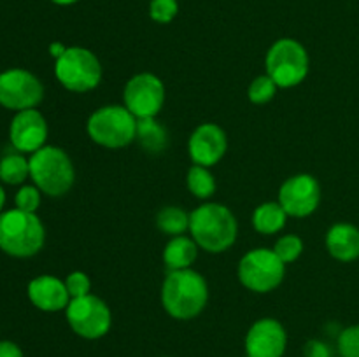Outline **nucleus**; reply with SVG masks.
<instances>
[{"instance_id": "1", "label": "nucleus", "mask_w": 359, "mask_h": 357, "mask_svg": "<svg viewBox=\"0 0 359 357\" xmlns=\"http://www.w3.org/2000/svg\"><path fill=\"white\" fill-rule=\"evenodd\" d=\"M161 307L177 321L196 318L209 303V284L196 270L168 272L161 284Z\"/></svg>"}, {"instance_id": "2", "label": "nucleus", "mask_w": 359, "mask_h": 357, "mask_svg": "<svg viewBox=\"0 0 359 357\" xmlns=\"http://www.w3.org/2000/svg\"><path fill=\"white\" fill-rule=\"evenodd\" d=\"M189 234L202 251L221 254L237 240V217L223 203H202L189 214Z\"/></svg>"}, {"instance_id": "3", "label": "nucleus", "mask_w": 359, "mask_h": 357, "mask_svg": "<svg viewBox=\"0 0 359 357\" xmlns=\"http://www.w3.org/2000/svg\"><path fill=\"white\" fill-rule=\"evenodd\" d=\"M46 227L37 214L11 209L0 214V251L11 258L27 259L44 247Z\"/></svg>"}, {"instance_id": "4", "label": "nucleus", "mask_w": 359, "mask_h": 357, "mask_svg": "<svg viewBox=\"0 0 359 357\" xmlns=\"http://www.w3.org/2000/svg\"><path fill=\"white\" fill-rule=\"evenodd\" d=\"M30 178L42 195L60 198L72 189L76 168L69 154L56 146H44L30 154Z\"/></svg>"}, {"instance_id": "5", "label": "nucleus", "mask_w": 359, "mask_h": 357, "mask_svg": "<svg viewBox=\"0 0 359 357\" xmlns=\"http://www.w3.org/2000/svg\"><path fill=\"white\" fill-rule=\"evenodd\" d=\"M139 119L125 105H104L88 118L86 132L91 142L105 149H123L137 139Z\"/></svg>"}, {"instance_id": "6", "label": "nucleus", "mask_w": 359, "mask_h": 357, "mask_svg": "<svg viewBox=\"0 0 359 357\" xmlns=\"http://www.w3.org/2000/svg\"><path fill=\"white\" fill-rule=\"evenodd\" d=\"M309 52L302 42L297 38L284 37L270 46L265 58L266 76L273 79V83L283 90L294 88L305 80L309 76Z\"/></svg>"}, {"instance_id": "7", "label": "nucleus", "mask_w": 359, "mask_h": 357, "mask_svg": "<svg viewBox=\"0 0 359 357\" xmlns=\"http://www.w3.org/2000/svg\"><path fill=\"white\" fill-rule=\"evenodd\" d=\"M55 76L65 90L88 93L100 84L102 63L90 49L70 46L55 62Z\"/></svg>"}, {"instance_id": "8", "label": "nucleus", "mask_w": 359, "mask_h": 357, "mask_svg": "<svg viewBox=\"0 0 359 357\" xmlns=\"http://www.w3.org/2000/svg\"><path fill=\"white\" fill-rule=\"evenodd\" d=\"M237 273L245 289L265 294L283 284L286 262L273 252V248L258 247L242 255Z\"/></svg>"}, {"instance_id": "9", "label": "nucleus", "mask_w": 359, "mask_h": 357, "mask_svg": "<svg viewBox=\"0 0 359 357\" xmlns=\"http://www.w3.org/2000/svg\"><path fill=\"white\" fill-rule=\"evenodd\" d=\"M70 329L83 340H100L111 331L112 314L109 304L95 294L70 300L65 308Z\"/></svg>"}, {"instance_id": "10", "label": "nucleus", "mask_w": 359, "mask_h": 357, "mask_svg": "<svg viewBox=\"0 0 359 357\" xmlns=\"http://www.w3.org/2000/svg\"><path fill=\"white\" fill-rule=\"evenodd\" d=\"M167 98L163 80L151 72H140L130 77L123 90V105L137 119L156 118Z\"/></svg>"}, {"instance_id": "11", "label": "nucleus", "mask_w": 359, "mask_h": 357, "mask_svg": "<svg viewBox=\"0 0 359 357\" xmlns=\"http://www.w3.org/2000/svg\"><path fill=\"white\" fill-rule=\"evenodd\" d=\"M44 98L41 79L25 69H9L0 74V105L20 112L37 108Z\"/></svg>"}, {"instance_id": "12", "label": "nucleus", "mask_w": 359, "mask_h": 357, "mask_svg": "<svg viewBox=\"0 0 359 357\" xmlns=\"http://www.w3.org/2000/svg\"><path fill=\"white\" fill-rule=\"evenodd\" d=\"M277 202L290 217H309L321 203V184L314 175L297 174L283 182Z\"/></svg>"}, {"instance_id": "13", "label": "nucleus", "mask_w": 359, "mask_h": 357, "mask_svg": "<svg viewBox=\"0 0 359 357\" xmlns=\"http://www.w3.org/2000/svg\"><path fill=\"white\" fill-rule=\"evenodd\" d=\"M249 357H283L287 349L286 328L273 317L258 318L244 340Z\"/></svg>"}, {"instance_id": "14", "label": "nucleus", "mask_w": 359, "mask_h": 357, "mask_svg": "<svg viewBox=\"0 0 359 357\" xmlns=\"http://www.w3.org/2000/svg\"><path fill=\"white\" fill-rule=\"evenodd\" d=\"M228 149L226 132L216 122H202L193 130L188 140V154L193 164L214 167L224 158Z\"/></svg>"}, {"instance_id": "15", "label": "nucleus", "mask_w": 359, "mask_h": 357, "mask_svg": "<svg viewBox=\"0 0 359 357\" xmlns=\"http://www.w3.org/2000/svg\"><path fill=\"white\" fill-rule=\"evenodd\" d=\"M48 121L37 108L16 112L9 126V139L14 149L23 154H34L46 146Z\"/></svg>"}, {"instance_id": "16", "label": "nucleus", "mask_w": 359, "mask_h": 357, "mask_svg": "<svg viewBox=\"0 0 359 357\" xmlns=\"http://www.w3.org/2000/svg\"><path fill=\"white\" fill-rule=\"evenodd\" d=\"M27 294L30 303L41 312H62L69 307L70 294L65 280L55 275H39L28 282Z\"/></svg>"}, {"instance_id": "17", "label": "nucleus", "mask_w": 359, "mask_h": 357, "mask_svg": "<svg viewBox=\"0 0 359 357\" xmlns=\"http://www.w3.org/2000/svg\"><path fill=\"white\" fill-rule=\"evenodd\" d=\"M326 248L340 262H353L359 258V227L351 223H337L326 233Z\"/></svg>"}, {"instance_id": "18", "label": "nucleus", "mask_w": 359, "mask_h": 357, "mask_svg": "<svg viewBox=\"0 0 359 357\" xmlns=\"http://www.w3.org/2000/svg\"><path fill=\"white\" fill-rule=\"evenodd\" d=\"M198 245L191 237L179 234L172 237L163 248V265L168 272L191 268L193 262L198 258Z\"/></svg>"}, {"instance_id": "19", "label": "nucleus", "mask_w": 359, "mask_h": 357, "mask_svg": "<svg viewBox=\"0 0 359 357\" xmlns=\"http://www.w3.org/2000/svg\"><path fill=\"white\" fill-rule=\"evenodd\" d=\"M287 217L279 202H265L252 212V226L259 234H276L284 230Z\"/></svg>"}, {"instance_id": "20", "label": "nucleus", "mask_w": 359, "mask_h": 357, "mask_svg": "<svg viewBox=\"0 0 359 357\" xmlns=\"http://www.w3.org/2000/svg\"><path fill=\"white\" fill-rule=\"evenodd\" d=\"M137 142L146 153L161 154L168 147V132L156 118L137 121Z\"/></svg>"}, {"instance_id": "21", "label": "nucleus", "mask_w": 359, "mask_h": 357, "mask_svg": "<svg viewBox=\"0 0 359 357\" xmlns=\"http://www.w3.org/2000/svg\"><path fill=\"white\" fill-rule=\"evenodd\" d=\"M156 227L168 237H179L189 231V214L177 205L163 206L156 214Z\"/></svg>"}, {"instance_id": "22", "label": "nucleus", "mask_w": 359, "mask_h": 357, "mask_svg": "<svg viewBox=\"0 0 359 357\" xmlns=\"http://www.w3.org/2000/svg\"><path fill=\"white\" fill-rule=\"evenodd\" d=\"M30 177V160L23 153H9L0 160V181L9 186L23 184Z\"/></svg>"}, {"instance_id": "23", "label": "nucleus", "mask_w": 359, "mask_h": 357, "mask_svg": "<svg viewBox=\"0 0 359 357\" xmlns=\"http://www.w3.org/2000/svg\"><path fill=\"white\" fill-rule=\"evenodd\" d=\"M186 186H188V191L198 200L212 198L217 188L210 168L202 167V164H193L189 168L186 175Z\"/></svg>"}, {"instance_id": "24", "label": "nucleus", "mask_w": 359, "mask_h": 357, "mask_svg": "<svg viewBox=\"0 0 359 357\" xmlns=\"http://www.w3.org/2000/svg\"><path fill=\"white\" fill-rule=\"evenodd\" d=\"M277 90H279V86L273 83L272 77L266 76V74H263V76H258L251 84H249L248 97L252 104L265 105V104H269L273 97H276Z\"/></svg>"}, {"instance_id": "25", "label": "nucleus", "mask_w": 359, "mask_h": 357, "mask_svg": "<svg viewBox=\"0 0 359 357\" xmlns=\"http://www.w3.org/2000/svg\"><path fill=\"white\" fill-rule=\"evenodd\" d=\"M273 252H276L286 265H290V262L297 261L302 255V252H304V240H302L298 234L293 233L283 234V237L276 241V245H273Z\"/></svg>"}, {"instance_id": "26", "label": "nucleus", "mask_w": 359, "mask_h": 357, "mask_svg": "<svg viewBox=\"0 0 359 357\" xmlns=\"http://www.w3.org/2000/svg\"><path fill=\"white\" fill-rule=\"evenodd\" d=\"M179 13L177 0H151L149 2V18L154 23L167 24L175 20Z\"/></svg>"}, {"instance_id": "27", "label": "nucleus", "mask_w": 359, "mask_h": 357, "mask_svg": "<svg viewBox=\"0 0 359 357\" xmlns=\"http://www.w3.org/2000/svg\"><path fill=\"white\" fill-rule=\"evenodd\" d=\"M337 349L342 357H359V324L342 329L337 338Z\"/></svg>"}, {"instance_id": "28", "label": "nucleus", "mask_w": 359, "mask_h": 357, "mask_svg": "<svg viewBox=\"0 0 359 357\" xmlns=\"http://www.w3.org/2000/svg\"><path fill=\"white\" fill-rule=\"evenodd\" d=\"M41 189L35 184L32 186H21L20 191L14 196V203H16V209L23 210V212L37 214L39 206H41Z\"/></svg>"}, {"instance_id": "29", "label": "nucleus", "mask_w": 359, "mask_h": 357, "mask_svg": "<svg viewBox=\"0 0 359 357\" xmlns=\"http://www.w3.org/2000/svg\"><path fill=\"white\" fill-rule=\"evenodd\" d=\"M65 286L70 294V300L74 298H83L91 294V280L84 272H72L65 276Z\"/></svg>"}, {"instance_id": "30", "label": "nucleus", "mask_w": 359, "mask_h": 357, "mask_svg": "<svg viewBox=\"0 0 359 357\" xmlns=\"http://www.w3.org/2000/svg\"><path fill=\"white\" fill-rule=\"evenodd\" d=\"M305 357H333L332 346L323 340H309L304 346Z\"/></svg>"}, {"instance_id": "31", "label": "nucleus", "mask_w": 359, "mask_h": 357, "mask_svg": "<svg viewBox=\"0 0 359 357\" xmlns=\"http://www.w3.org/2000/svg\"><path fill=\"white\" fill-rule=\"evenodd\" d=\"M0 357H25L23 350L20 349V345L11 340H2L0 342Z\"/></svg>"}, {"instance_id": "32", "label": "nucleus", "mask_w": 359, "mask_h": 357, "mask_svg": "<svg viewBox=\"0 0 359 357\" xmlns=\"http://www.w3.org/2000/svg\"><path fill=\"white\" fill-rule=\"evenodd\" d=\"M65 46L62 44V42H53L51 46H49V52H51V56L55 59H58L60 56L63 55V52H65Z\"/></svg>"}, {"instance_id": "33", "label": "nucleus", "mask_w": 359, "mask_h": 357, "mask_svg": "<svg viewBox=\"0 0 359 357\" xmlns=\"http://www.w3.org/2000/svg\"><path fill=\"white\" fill-rule=\"evenodd\" d=\"M53 4H56V6H74V4H77L79 0H51Z\"/></svg>"}, {"instance_id": "34", "label": "nucleus", "mask_w": 359, "mask_h": 357, "mask_svg": "<svg viewBox=\"0 0 359 357\" xmlns=\"http://www.w3.org/2000/svg\"><path fill=\"white\" fill-rule=\"evenodd\" d=\"M4 205H6V191H4V188L0 186V214L4 212Z\"/></svg>"}, {"instance_id": "35", "label": "nucleus", "mask_w": 359, "mask_h": 357, "mask_svg": "<svg viewBox=\"0 0 359 357\" xmlns=\"http://www.w3.org/2000/svg\"><path fill=\"white\" fill-rule=\"evenodd\" d=\"M333 357H342V356H333Z\"/></svg>"}, {"instance_id": "36", "label": "nucleus", "mask_w": 359, "mask_h": 357, "mask_svg": "<svg viewBox=\"0 0 359 357\" xmlns=\"http://www.w3.org/2000/svg\"><path fill=\"white\" fill-rule=\"evenodd\" d=\"M244 357H249V356H248V354H245V356H244Z\"/></svg>"}, {"instance_id": "37", "label": "nucleus", "mask_w": 359, "mask_h": 357, "mask_svg": "<svg viewBox=\"0 0 359 357\" xmlns=\"http://www.w3.org/2000/svg\"><path fill=\"white\" fill-rule=\"evenodd\" d=\"M163 357H168V356H163Z\"/></svg>"}]
</instances>
